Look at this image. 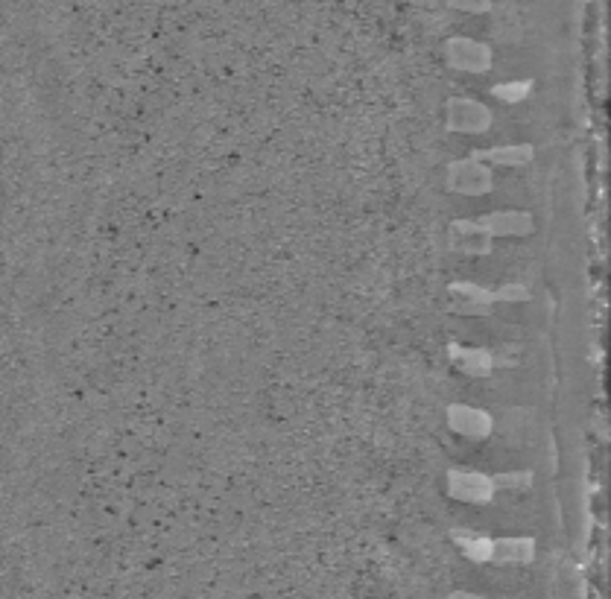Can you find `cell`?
Returning a JSON list of instances; mask_svg holds the SVG:
<instances>
[{"label": "cell", "mask_w": 611, "mask_h": 599, "mask_svg": "<svg viewBox=\"0 0 611 599\" xmlns=\"http://www.w3.org/2000/svg\"><path fill=\"white\" fill-rule=\"evenodd\" d=\"M448 3L462 12H489L492 9V0H448Z\"/></svg>", "instance_id": "cell-2"}, {"label": "cell", "mask_w": 611, "mask_h": 599, "mask_svg": "<svg viewBox=\"0 0 611 599\" xmlns=\"http://www.w3.org/2000/svg\"><path fill=\"white\" fill-rule=\"evenodd\" d=\"M448 59L457 68H468V71H483L489 65V50L471 38H451L448 41Z\"/></svg>", "instance_id": "cell-1"}]
</instances>
